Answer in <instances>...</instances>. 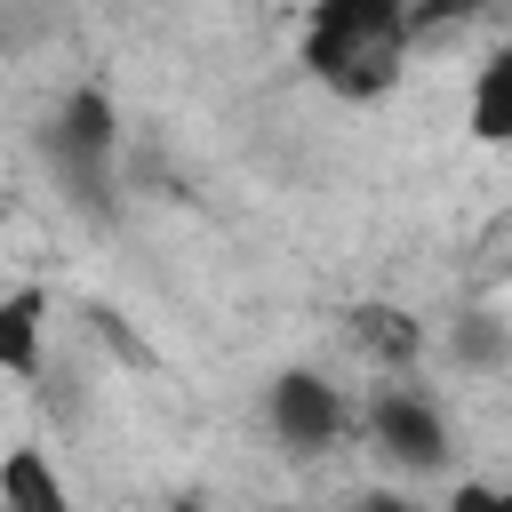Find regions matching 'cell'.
Returning <instances> with one entry per match:
<instances>
[{"label":"cell","instance_id":"6da1fadb","mask_svg":"<svg viewBox=\"0 0 512 512\" xmlns=\"http://www.w3.org/2000/svg\"><path fill=\"white\" fill-rule=\"evenodd\" d=\"M416 24H408V0H320L312 24H304V64L328 96L344 104H368L400 80V56H408Z\"/></svg>","mask_w":512,"mask_h":512},{"label":"cell","instance_id":"7a4b0ae2","mask_svg":"<svg viewBox=\"0 0 512 512\" xmlns=\"http://www.w3.org/2000/svg\"><path fill=\"white\" fill-rule=\"evenodd\" d=\"M40 152H48L56 184H64L80 208H104V192H112V160H120V112H112V96H104V88H72V96L56 104Z\"/></svg>","mask_w":512,"mask_h":512},{"label":"cell","instance_id":"3957f363","mask_svg":"<svg viewBox=\"0 0 512 512\" xmlns=\"http://www.w3.org/2000/svg\"><path fill=\"white\" fill-rule=\"evenodd\" d=\"M368 440H376V456L400 464V472H440V464H448V416H440V400L416 392L408 376H384V384L368 392Z\"/></svg>","mask_w":512,"mask_h":512},{"label":"cell","instance_id":"277c9868","mask_svg":"<svg viewBox=\"0 0 512 512\" xmlns=\"http://www.w3.org/2000/svg\"><path fill=\"white\" fill-rule=\"evenodd\" d=\"M264 424H272V440H280V448L320 456V448H336V440H344L352 408H344V384H328L320 368H280V376L264 384Z\"/></svg>","mask_w":512,"mask_h":512},{"label":"cell","instance_id":"5b68a950","mask_svg":"<svg viewBox=\"0 0 512 512\" xmlns=\"http://www.w3.org/2000/svg\"><path fill=\"white\" fill-rule=\"evenodd\" d=\"M48 368V288H8L0 296V376H40Z\"/></svg>","mask_w":512,"mask_h":512},{"label":"cell","instance_id":"8992f818","mask_svg":"<svg viewBox=\"0 0 512 512\" xmlns=\"http://www.w3.org/2000/svg\"><path fill=\"white\" fill-rule=\"evenodd\" d=\"M0 504H8V512H72V488H64V472L48 464V448L16 440V448L0 456Z\"/></svg>","mask_w":512,"mask_h":512},{"label":"cell","instance_id":"52a82bcc","mask_svg":"<svg viewBox=\"0 0 512 512\" xmlns=\"http://www.w3.org/2000/svg\"><path fill=\"white\" fill-rule=\"evenodd\" d=\"M352 344H360L368 360H384V376H408V368L424 360V328H416L400 304H360V312H352Z\"/></svg>","mask_w":512,"mask_h":512},{"label":"cell","instance_id":"ba28073f","mask_svg":"<svg viewBox=\"0 0 512 512\" xmlns=\"http://www.w3.org/2000/svg\"><path fill=\"white\" fill-rule=\"evenodd\" d=\"M448 368H464V376H504V368H512V320H496V312H456V320H448Z\"/></svg>","mask_w":512,"mask_h":512},{"label":"cell","instance_id":"9c48e42d","mask_svg":"<svg viewBox=\"0 0 512 512\" xmlns=\"http://www.w3.org/2000/svg\"><path fill=\"white\" fill-rule=\"evenodd\" d=\"M464 120H472L480 144H512V40L472 72V104H464Z\"/></svg>","mask_w":512,"mask_h":512},{"label":"cell","instance_id":"30bf717a","mask_svg":"<svg viewBox=\"0 0 512 512\" xmlns=\"http://www.w3.org/2000/svg\"><path fill=\"white\" fill-rule=\"evenodd\" d=\"M440 512H512V488H496V480H456Z\"/></svg>","mask_w":512,"mask_h":512},{"label":"cell","instance_id":"8fae6325","mask_svg":"<svg viewBox=\"0 0 512 512\" xmlns=\"http://www.w3.org/2000/svg\"><path fill=\"white\" fill-rule=\"evenodd\" d=\"M488 0H408V24L416 32H432V24H464V16H480Z\"/></svg>","mask_w":512,"mask_h":512},{"label":"cell","instance_id":"7c38bea8","mask_svg":"<svg viewBox=\"0 0 512 512\" xmlns=\"http://www.w3.org/2000/svg\"><path fill=\"white\" fill-rule=\"evenodd\" d=\"M352 512H424V504H416V496H384V488H376V496H360Z\"/></svg>","mask_w":512,"mask_h":512},{"label":"cell","instance_id":"4fadbf2b","mask_svg":"<svg viewBox=\"0 0 512 512\" xmlns=\"http://www.w3.org/2000/svg\"><path fill=\"white\" fill-rule=\"evenodd\" d=\"M0 232H8V200H0Z\"/></svg>","mask_w":512,"mask_h":512},{"label":"cell","instance_id":"5bb4252c","mask_svg":"<svg viewBox=\"0 0 512 512\" xmlns=\"http://www.w3.org/2000/svg\"><path fill=\"white\" fill-rule=\"evenodd\" d=\"M0 512H8V504H0Z\"/></svg>","mask_w":512,"mask_h":512}]
</instances>
